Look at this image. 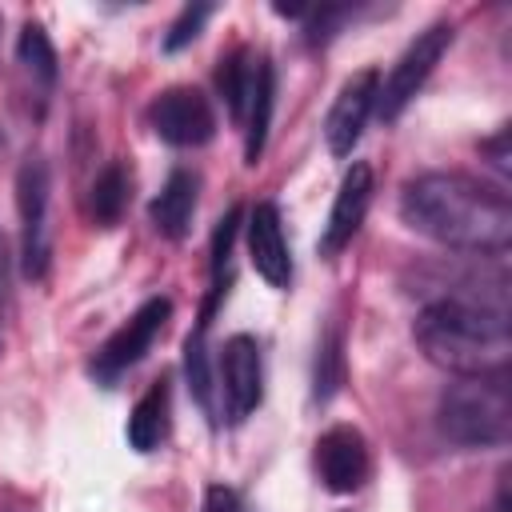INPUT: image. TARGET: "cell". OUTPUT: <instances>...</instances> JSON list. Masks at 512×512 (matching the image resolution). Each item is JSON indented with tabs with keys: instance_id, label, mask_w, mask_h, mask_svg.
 <instances>
[{
	"instance_id": "cell-1",
	"label": "cell",
	"mask_w": 512,
	"mask_h": 512,
	"mask_svg": "<svg viewBox=\"0 0 512 512\" xmlns=\"http://www.w3.org/2000/svg\"><path fill=\"white\" fill-rule=\"evenodd\" d=\"M412 232L472 256H504L512 240V204L500 188L464 172H424L400 196Z\"/></svg>"
},
{
	"instance_id": "cell-2",
	"label": "cell",
	"mask_w": 512,
	"mask_h": 512,
	"mask_svg": "<svg viewBox=\"0 0 512 512\" xmlns=\"http://www.w3.org/2000/svg\"><path fill=\"white\" fill-rule=\"evenodd\" d=\"M420 352L452 376H504L512 340L504 304L472 296H440L416 316Z\"/></svg>"
},
{
	"instance_id": "cell-3",
	"label": "cell",
	"mask_w": 512,
	"mask_h": 512,
	"mask_svg": "<svg viewBox=\"0 0 512 512\" xmlns=\"http://www.w3.org/2000/svg\"><path fill=\"white\" fill-rule=\"evenodd\" d=\"M436 428L456 448H504L512 440V396L504 376H456L440 392Z\"/></svg>"
},
{
	"instance_id": "cell-4",
	"label": "cell",
	"mask_w": 512,
	"mask_h": 512,
	"mask_svg": "<svg viewBox=\"0 0 512 512\" xmlns=\"http://www.w3.org/2000/svg\"><path fill=\"white\" fill-rule=\"evenodd\" d=\"M448 44H452V24H428L400 52V60L392 64L384 88H376V112H380V120H396L416 100V92L424 88V80L432 76V68L448 52Z\"/></svg>"
},
{
	"instance_id": "cell-5",
	"label": "cell",
	"mask_w": 512,
	"mask_h": 512,
	"mask_svg": "<svg viewBox=\"0 0 512 512\" xmlns=\"http://www.w3.org/2000/svg\"><path fill=\"white\" fill-rule=\"evenodd\" d=\"M48 164L44 160H24L16 172V208H20V256H24V276L40 280L48 272Z\"/></svg>"
},
{
	"instance_id": "cell-6",
	"label": "cell",
	"mask_w": 512,
	"mask_h": 512,
	"mask_svg": "<svg viewBox=\"0 0 512 512\" xmlns=\"http://www.w3.org/2000/svg\"><path fill=\"white\" fill-rule=\"evenodd\" d=\"M168 316H172V300H168V296L144 300V304L100 344V352L92 356V376H96L100 384H112L120 372H128L132 364H140V356L152 348V340L160 336V328H164Z\"/></svg>"
},
{
	"instance_id": "cell-7",
	"label": "cell",
	"mask_w": 512,
	"mask_h": 512,
	"mask_svg": "<svg viewBox=\"0 0 512 512\" xmlns=\"http://www.w3.org/2000/svg\"><path fill=\"white\" fill-rule=\"evenodd\" d=\"M148 120H152L156 136L172 148H200L216 132V116H212L208 96L200 88H188V84L160 92L148 108Z\"/></svg>"
},
{
	"instance_id": "cell-8",
	"label": "cell",
	"mask_w": 512,
	"mask_h": 512,
	"mask_svg": "<svg viewBox=\"0 0 512 512\" xmlns=\"http://www.w3.org/2000/svg\"><path fill=\"white\" fill-rule=\"evenodd\" d=\"M220 392H224V408L228 420L240 424L244 416H252L264 400V360H260V344L252 336H232L220 352Z\"/></svg>"
},
{
	"instance_id": "cell-9",
	"label": "cell",
	"mask_w": 512,
	"mask_h": 512,
	"mask_svg": "<svg viewBox=\"0 0 512 512\" xmlns=\"http://www.w3.org/2000/svg\"><path fill=\"white\" fill-rule=\"evenodd\" d=\"M316 472L320 484L336 496L356 492L368 480V440L352 424H332L316 440Z\"/></svg>"
},
{
	"instance_id": "cell-10",
	"label": "cell",
	"mask_w": 512,
	"mask_h": 512,
	"mask_svg": "<svg viewBox=\"0 0 512 512\" xmlns=\"http://www.w3.org/2000/svg\"><path fill=\"white\" fill-rule=\"evenodd\" d=\"M376 88H380V76L372 68H364L332 100L328 120H324V136H328L332 156H348L356 148V140H360L364 124H368V112L376 108Z\"/></svg>"
},
{
	"instance_id": "cell-11",
	"label": "cell",
	"mask_w": 512,
	"mask_h": 512,
	"mask_svg": "<svg viewBox=\"0 0 512 512\" xmlns=\"http://www.w3.org/2000/svg\"><path fill=\"white\" fill-rule=\"evenodd\" d=\"M368 204H372V168L356 160L344 172L340 192L332 200V212H328V224H324V236H320V256H336L360 232Z\"/></svg>"
},
{
	"instance_id": "cell-12",
	"label": "cell",
	"mask_w": 512,
	"mask_h": 512,
	"mask_svg": "<svg viewBox=\"0 0 512 512\" xmlns=\"http://www.w3.org/2000/svg\"><path fill=\"white\" fill-rule=\"evenodd\" d=\"M248 256H252V268L272 288H288V280H292V256H288L280 208L268 204V200L256 204L252 216H248Z\"/></svg>"
},
{
	"instance_id": "cell-13",
	"label": "cell",
	"mask_w": 512,
	"mask_h": 512,
	"mask_svg": "<svg viewBox=\"0 0 512 512\" xmlns=\"http://www.w3.org/2000/svg\"><path fill=\"white\" fill-rule=\"evenodd\" d=\"M148 212H152V224H156L160 236L184 240L188 224H192V212H196V176L188 168H176L164 180V188H160V196L152 200Z\"/></svg>"
},
{
	"instance_id": "cell-14",
	"label": "cell",
	"mask_w": 512,
	"mask_h": 512,
	"mask_svg": "<svg viewBox=\"0 0 512 512\" xmlns=\"http://www.w3.org/2000/svg\"><path fill=\"white\" fill-rule=\"evenodd\" d=\"M272 100H276V72H272V60L260 56L256 88H252V100H248V112H244V160L248 164H256L260 152H264L268 124H272Z\"/></svg>"
},
{
	"instance_id": "cell-15",
	"label": "cell",
	"mask_w": 512,
	"mask_h": 512,
	"mask_svg": "<svg viewBox=\"0 0 512 512\" xmlns=\"http://www.w3.org/2000/svg\"><path fill=\"white\" fill-rule=\"evenodd\" d=\"M168 436V380H156L128 416V444L136 452H152Z\"/></svg>"
},
{
	"instance_id": "cell-16",
	"label": "cell",
	"mask_w": 512,
	"mask_h": 512,
	"mask_svg": "<svg viewBox=\"0 0 512 512\" xmlns=\"http://www.w3.org/2000/svg\"><path fill=\"white\" fill-rule=\"evenodd\" d=\"M256 64H260V56H252L248 48H236L216 68V88H220L232 120H240V124H244V112H248V100L256 88Z\"/></svg>"
},
{
	"instance_id": "cell-17",
	"label": "cell",
	"mask_w": 512,
	"mask_h": 512,
	"mask_svg": "<svg viewBox=\"0 0 512 512\" xmlns=\"http://www.w3.org/2000/svg\"><path fill=\"white\" fill-rule=\"evenodd\" d=\"M236 224H240V212H236V208H228V212L220 216L216 232H212V260H208V268H212V288H208V300H204V312H200V328H208L212 308H216V304H220V296L228 292V280H232V244H236Z\"/></svg>"
},
{
	"instance_id": "cell-18",
	"label": "cell",
	"mask_w": 512,
	"mask_h": 512,
	"mask_svg": "<svg viewBox=\"0 0 512 512\" xmlns=\"http://www.w3.org/2000/svg\"><path fill=\"white\" fill-rule=\"evenodd\" d=\"M344 384V328L332 320L316 344V364H312V400L328 404Z\"/></svg>"
},
{
	"instance_id": "cell-19",
	"label": "cell",
	"mask_w": 512,
	"mask_h": 512,
	"mask_svg": "<svg viewBox=\"0 0 512 512\" xmlns=\"http://www.w3.org/2000/svg\"><path fill=\"white\" fill-rule=\"evenodd\" d=\"M128 204V172L120 164H108L92 184V216L100 224H116Z\"/></svg>"
},
{
	"instance_id": "cell-20",
	"label": "cell",
	"mask_w": 512,
	"mask_h": 512,
	"mask_svg": "<svg viewBox=\"0 0 512 512\" xmlns=\"http://www.w3.org/2000/svg\"><path fill=\"white\" fill-rule=\"evenodd\" d=\"M16 56L32 76H40L44 84H56V48H52V40H48V32L40 24H24L20 28Z\"/></svg>"
},
{
	"instance_id": "cell-21",
	"label": "cell",
	"mask_w": 512,
	"mask_h": 512,
	"mask_svg": "<svg viewBox=\"0 0 512 512\" xmlns=\"http://www.w3.org/2000/svg\"><path fill=\"white\" fill-rule=\"evenodd\" d=\"M204 332H208V328H200V324H196V332L188 336V344H184V372H188V388H192V396L200 400V408H204V412H212V376H208V348H204Z\"/></svg>"
},
{
	"instance_id": "cell-22",
	"label": "cell",
	"mask_w": 512,
	"mask_h": 512,
	"mask_svg": "<svg viewBox=\"0 0 512 512\" xmlns=\"http://www.w3.org/2000/svg\"><path fill=\"white\" fill-rule=\"evenodd\" d=\"M208 16H212V4H188V8L172 20V28H168V36H164V52L188 48V44L200 36V28L208 24Z\"/></svg>"
},
{
	"instance_id": "cell-23",
	"label": "cell",
	"mask_w": 512,
	"mask_h": 512,
	"mask_svg": "<svg viewBox=\"0 0 512 512\" xmlns=\"http://www.w3.org/2000/svg\"><path fill=\"white\" fill-rule=\"evenodd\" d=\"M204 512H244V504H240V496H236L232 488L212 484V488L204 492Z\"/></svg>"
},
{
	"instance_id": "cell-24",
	"label": "cell",
	"mask_w": 512,
	"mask_h": 512,
	"mask_svg": "<svg viewBox=\"0 0 512 512\" xmlns=\"http://www.w3.org/2000/svg\"><path fill=\"white\" fill-rule=\"evenodd\" d=\"M504 140H508V132H500L492 144H484V152H492V156H496V160H492L496 168H508V152H504Z\"/></svg>"
}]
</instances>
